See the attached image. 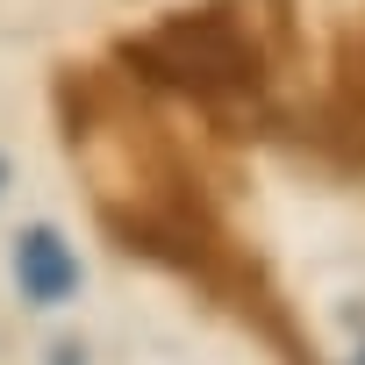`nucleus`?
I'll return each instance as SVG.
<instances>
[{"label":"nucleus","mask_w":365,"mask_h":365,"mask_svg":"<svg viewBox=\"0 0 365 365\" xmlns=\"http://www.w3.org/2000/svg\"><path fill=\"white\" fill-rule=\"evenodd\" d=\"M336 108L351 122H365V22H351L336 43Z\"/></svg>","instance_id":"3"},{"label":"nucleus","mask_w":365,"mask_h":365,"mask_svg":"<svg viewBox=\"0 0 365 365\" xmlns=\"http://www.w3.org/2000/svg\"><path fill=\"white\" fill-rule=\"evenodd\" d=\"M122 65H136V79L172 86L201 108H230L265 93L272 79V51L251 22L244 0H208V8H172L165 22H150L143 36L122 43Z\"/></svg>","instance_id":"1"},{"label":"nucleus","mask_w":365,"mask_h":365,"mask_svg":"<svg viewBox=\"0 0 365 365\" xmlns=\"http://www.w3.org/2000/svg\"><path fill=\"white\" fill-rule=\"evenodd\" d=\"M15 279H22V301H36V308H65L72 294H79V258H72V244L58 237V230H22L15 237Z\"/></svg>","instance_id":"2"},{"label":"nucleus","mask_w":365,"mask_h":365,"mask_svg":"<svg viewBox=\"0 0 365 365\" xmlns=\"http://www.w3.org/2000/svg\"><path fill=\"white\" fill-rule=\"evenodd\" d=\"M0 179H8V165H0Z\"/></svg>","instance_id":"4"}]
</instances>
